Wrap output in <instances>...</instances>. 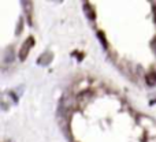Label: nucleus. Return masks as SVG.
<instances>
[{
    "label": "nucleus",
    "mask_w": 156,
    "mask_h": 142,
    "mask_svg": "<svg viewBox=\"0 0 156 142\" xmlns=\"http://www.w3.org/2000/svg\"><path fill=\"white\" fill-rule=\"evenodd\" d=\"M34 44V40H33L32 37H29V40L26 41V43L23 44V47H22V49H21V54H19V56H21V59L23 60V59H26V56H27V54H29V48Z\"/></svg>",
    "instance_id": "obj_1"
},
{
    "label": "nucleus",
    "mask_w": 156,
    "mask_h": 142,
    "mask_svg": "<svg viewBox=\"0 0 156 142\" xmlns=\"http://www.w3.org/2000/svg\"><path fill=\"white\" fill-rule=\"evenodd\" d=\"M147 82H148L149 85H155L156 83V75L154 74V72H151V74L147 75Z\"/></svg>",
    "instance_id": "obj_2"
}]
</instances>
